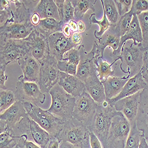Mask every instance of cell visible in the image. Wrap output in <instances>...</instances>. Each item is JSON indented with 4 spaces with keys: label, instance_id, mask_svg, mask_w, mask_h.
<instances>
[{
    "label": "cell",
    "instance_id": "6",
    "mask_svg": "<svg viewBox=\"0 0 148 148\" xmlns=\"http://www.w3.org/2000/svg\"><path fill=\"white\" fill-rule=\"evenodd\" d=\"M90 131L79 121L72 118L65 121L59 142H65L79 148H91Z\"/></svg>",
    "mask_w": 148,
    "mask_h": 148
},
{
    "label": "cell",
    "instance_id": "34",
    "mask_svg": "<svg viewBox=\"0 0 148 148\" xmlns=\"http://www.w3.org/2000/svg\"><path fill=\"white\" fill-rule=\"evenodd\" d=\"M18 138L15 136L12 129H7L0 134V148H15Z\"/></svg>",
    "mask_w": 148,
    "mask_h": 148
},
{
    "label": "cell",
    "instance_id": "28",
    "mask_svg": "<svg viewBox=\"0 0 148 148\" xmlns=\"http://www.w3.org/2000/svg\"><path fill=\"white\" fill-rule=\"evenodd\" d=\"M35 29L48 38L51 35L55 33L62 32V26L60 21L52 18H48L41 20L38 25L35 27Z\"/></svg>",
    "mask_w": 148,
    "mask_h": 148
},
{
    "label": "cell",
    "instance_id": "11",
    "mask_svg": "<svg viewBox=\"0 0 148 148\" xmlns=\"http://www.w3.org/2000/svg\"><path fill=\"white\" fill-rule=\"evenodd\" d=\"M14 91L17 101L23 103H31L39 105L43 104L46 100L45 94L41 91L38 84L24 81L23 75L18 77Z\"/></svg>",
    "mask_w": 148,
    "mask_h": 148
},
{
    "label": "cell",
    "instance_id": "24",
    "mask_svg": "<svg viewBox=\"0 0 148 148\" xmlns=\"http://www.w3.org/2000/svg\"><path fill=\"white\" fill-rule=\"evenodd\" d=\"M129 78L126 77H112L103 82L106 101L117 97L121 91Z\"/></svg>",
    "mask_w": 148,
    "mask_h": 148
},
{
    "label": "cell",
    "instance_id": "51",
    "mask_svg": "<svg viewBox=\"0 0 148 148\" xmlns=\"http://www.w3.org/2000/svg\"><path fill=\"white\" fill-rule=\"evenodd\" d=\"M10 1L9 0H1L0 1V10H7L10 8Z\"/></svg>",
    "mask_w": 148,
    "mask_h": 148
},
{
    "label": "cell",
    "instance_id": "54",
    "mask_svg": "<svg viewBox=\"0 0 148 148\" xmlns=\"http://www.w3.org/2000/svg\"><path fill=\"white\" fill-rule=\"evenodd\" d=\"M139 148H148V142L147 140L146 139V138L142 135L140 145Z\"/></svg>",
    "mask_w": 148,
    "mask_h": 148
},
{
    "label": "cell",
    "instance_id": "55",
    "mask_svg": "<svg viewBox=\"0 0 148 148\" xmlns=\"http://www.w3.org/2000/svg\"><path fill=\"white\" fill-rule=\"evenodd\" d=\"M59 148H79V147L74 146L73 145H72L71 143H68V142H61L60 143Z\"/></svg>",
    "mask_w": 148,
    "mask_h": 148
},
{
    "label": "cell",
    "instance_id": "39",
    "mask_svg": "<svg viewBox=\"0 0 148 148\" xmlns=\"http://www.w3.org/2000/svg\"><path fill=\"white\" fill-rule=\"evenodd\" d=\"M58 66L60 72L73 76L77 75L78 66L69 63L68 61L65 60L64 59L62 60L58 61Z\"/></svg>",
    "mask_w": 148,
    "mask_h": 148
},
{
    "label": "cell",
    "instance_id": "57",
    "mask_svg": "<svg viewBox=\"0 0 148 148\" xmlns=\"http://www.w3.org/2000/svg\"><path fill=\"white\" fill-rule=\"evenodd\" d=\"M147 140V142H148V140Z\"/></svg>",
    "mask_w": 148,
    "mask_h": 148
},
{
    "label": "cell",
    "instance_id": "27",
    "mask_svg": "<svg viewBox=\"0 0 148 148\" xmlns=\"http://www.w3.org/2000/svg\"><path fill=\"white\" fill-rule=\"evenodd\" d=\"M60 17V23L63 26L69 21L74 20V8L72 0H54Z\"/></svg>",
    "mask_w": 148,
    "mask_h": 148
},
{
    "label": "cell",
    "instance_id": "44",
    "mask_svg": "<svg viewBox=\"0 0 148 148\" xmlns=\"http://www.w3.org/2000/svg\"><path fill=\"white\" fill-rule=\"evenodd\" d=\"M13 12L14 11L10 8L7 10H0V27L3 26L4 24L12 17Z\"/></svg>",
    "mask_w": 148,
    "mask_h": 148
},
{
    "label": "cell",
    "instance_id": "42",
    "mask_svg": "<svg viewBox=\"0 0 148 148\" xmlns=\"http://www.w3.org/2000/svg\"><path fill=\"white\" fill-rule=\"evenodd\" d=\"M17 145L20 148H42L34 142L29 140L27 135H23L18 138Z\"/></svg>",
    "mask_w": 148,
    "mask_h": 148
},
{
    "label": "cell",
    "instance_id": "38",
    "mask_svg": "<svg viewBox=\"0 0 148 148\" xmlns=\"http://www.w3.org/2000/svg\"><path fill=\"white\" fill-rule=\"evenodd\" d=\"M130 11L133 16H138L144 12L148 11L147 0H133Z\"/></svg>",
    "mask_w": 148,
    "mask_h": 148
},
{
    "label": "cell",
    "instance_id": "46",
    "mask_svg": "<svg viewBox=\"0 0 148 148\" xmlns=\"http://www.w3.org/2000/svg\"><path fill=\"white\" fill-rule=\"evenodd\" d=\"M90 142L91 148H103L100 140L92 132L90 133Z\"/></svg>",
    "mask_w": 148,
    "mask_h": 148
},
{
    "label": "cell",
    "instance_id": "19",
    "mask_svg": "<svg viewBox=\"0 0 148 148\" xmlns=\"http://www.w3.org/2000/svg\"><path fill=\"white\" fill-rule=\"evenodd\" d=\"M129 40H132L134 45L142 43L143 41L142 31L139 25L138 16L136 15L133 16L130 26L127 32L121 37L118 49L110 55L113 58V61L120 56L123 46Z\"/></svg>",
    "mask_w": 148,
    "mask_h": 148
},
{
    "label": "cell",
    "instance_id": "4",
    "mask_svg": "<svg viewBox=\"0 0 148 148\" xmlns=\"http://www.w3.org/2000/svg\"><path fill=\"white\" fill-rule=\"evenodd\" d=\"M117 111L106 101L97 106L92 125L88 127L99 139L103 148H107V139L113 116Z\"/></svg>",
    "mask_w": 148,
    "mask_h": 148
},
{
    "label": "cell",
    "instance_id": "45",
    "mask_svg": "<svg viewBox=\"0 0 148 148\" xmlns=\"http://www.w3.org/2000/svg\"><path fill=\"white\" fill-rule=\"evenodd\" d=\"M7 66L5 65H0V90H7L5 83L7 80L8 77L5 75V72Z\"/></svg>",
    "mask_w": 148,
    "mask_h": 148
},
{
    "label": "cell",
    "instance_id": "3",
    "mask_svg": "<svg viewBox=\"0 0 148 148\" xmlns=\"http://www.w3.org/2000/svg\"><path fill=\"white\" fill-rule=\"evenodd\" d=\"M142 43L134 45L132 42L129 45L127 42L123 46L120 56L114 61H121L120 68L123 72L126 68V74L129 78L140 72L143 62V55L146 50Z\"/></svg>",
    "mask_w": 148,
    "mask_h": 148
},
{
    "label": "cell",
    "instance_id": "29",
    "mask_svg": "<svg viewBox=\"0 0 148 148\" xmlns=\"http://www.w3.org/2000/svg\"><path fill=\"white\" fill-rule=\"evenodd\" d=\"M97 1V0H72L74 8V20L77 22L82 20L89 10L94 12Z\"/></svg>",
    "mask_w": 148,
    "mask_h": 148
},
{
    "label": "cell",
    "instance_id": "9",
    "mask_svg": "<svg viewBox=\"0 0 148 148\" xmlns=\"http://www.w3.org/2000/svg\"><path fill=\"white\" fill-rule=\"evenodd\" d=\"M58 60L49 55L40 64L38 85L41 91L49 93L58 84L60 71L58 66Z\"/></svg>",
    "mask_w": 148,
    "mask_h": 148
},
{
    "label": "cell",
    "instance_id": "53",
    "mask_svg": "<svg viewBox=\"0 0 148 148\" xmlns=\"http://www.w3.org/2000/svg\"><path fill=\"white\" fill-rule=\"evenodd\" d=\"M78 23V32L79 33H83L85 29H86V26H85V24L84 23V22L82 20L79 21L78 22H77Z\"/></svg>",
    "mask_w": 148,
    "mask_h": 148
},
{
    "label": "cell",
    "instance_id": "26",
    "mask_svg": "<svg viewBox=\"0 0 148 148\" xmlns=\"http://www.w3.org/2000/svg\"><path fill=\"white\" fill-rule=\"evenodd\" d=\"M34 12L39 14L41 20L52 18L60 21L58 8L54 0H40Z\"/></svg>",
    "mask_w": 148,
    "mask_h": 148
},
{
    "label": "cell",
    "instance_id": "14",
    "mask_svg": "<svg viewBox=\"0 0 148 148\" xmlns=\"http://www.w3.org/2000/svg\"><path fill=\"white\" fill-rule=\"evenodd\" d=\"M28 116L23 103L17 101L0 114V133L13 129L24 117Z\"/></svg>",
    "mask_w": 148,
    "mask_h": 148
},
{
    "label": "cell",
    "instance_id": "23",
    "mask_svg": "<svg viewBox=\"0 0 148 148\" xmlns=\"http://www.w3.org/2000/svg\"><path fill=\"white\" fill-rule=\"evenodd\" d=\"M85 90L98 104L106 101L104 88L102 82L98 78L97 73H95L84 82Z\"/></svg>",
    "mask_w": 148,
    "mask_h": 148
},
{
    "label": "cell",
    "instance_id": "32",
    "mask_svg": "<svg viewBox=\"0 0 148 148\" xmlns=\"http://www.w3.org/2000/svg\"><path fill=\"white\" fill-rule=\"evenodd\" d=\"M17 101L14 90H0V112L1 113L10 108Z\"/></svg>",
    "mask_w": 148,
    "mask_h": 148
},
{
    "label": "cell",
    "instance_id": "48",
    "mask_svg": "<svg viewBox=\"0 0 148 148\" xmlns=\"http://www.w3.org/2000/svg\"><path fill=\"white\" fill-rule=\"evenodd\" d=\"M30 21L32 23L33 25L36 27L38 25L39 23L41 21V18L39 14L38 13H36V12H34V13L32 14L30 18Z\"/></svg>",
    "mask_w": 148,
    "mask_h": 148
},
{
    "label": "cell",
    "instance_id": "52",
    "mask_svg": "<svg viewBox=\"0 0 148 148\" xmlns=\"http://www.w3.org/2000/svg\"><path fill=\"white\" fill-rule=\"evenodd\" d=\"M60 142L56 139H52L49 142L47 148H59Z\"/></svg>",
    "mask_w": 148,
    "mask_h": 148
},
{
    "label": "cell",
    "instance_id": "1",
    "mask_svg": "<svg viewBox=\"0 0 148 148\" xmlns=\"http://www.w3.org/2000/svg\"><path fill=\"white\" fill-rule=\"evenodd\" d=\"M31 17L22 12H13L12 17L0 27V44L10 39H24L27 38L34 30Z\"/></svg>",
    "mask_w": 148,
    "mask_h": 148
},
{
    "label": "cell",
    "instance_id": "2",
    "mask_svg": "<svg viewBox=\"0 0 148 148\" xmlns=\"http://www.w3.org/2000/svg\"><path fill=\"white\" fill-rule=\"evenodd\" d=\"M28 116L47 131L52 139L59 141L60 134L63 129L65 121L55 116L47 110H43L38 105L31 103H23Z\"/></svg>",
    "mask_w": 148,
    "mask_h": 148
},
{
    "label": "cell",
    "instance_id": "43",
    "mask_svg": "<svg viewBox=\"0 0 148 148\" xmlns=\"http://www.w3.org/2000/svg\"><path fill=\"white\" fill-rule=\"evenodd\" d=\"M140 72L143 79L148 85V48L144 53L143 66Z\"/></svg>",
    "mask_w": 148,
    "mask_h": 148
},
{
    "label": "cell",
    "instance_id": "18",
    "mask_svg": "<svg viewBox=\"0 0 148 148\" xmlns=\"http://www.w3.org/2000/svg\"><path fill=\"white\" fill-rule=\"evenodd\" d=\"M18 64L23 73V80L38 84L40 64L30 53H27L18 60Z\"/></svg>",
    "mask_w": 148,
    "mask_h": 148
},
{
    "label": "cell",
    "instance_id": "49",
    "mask_svg": "<svg viewBox=\"0 0 148 148\" xmlns=\"http://www.w3.org/2000/svg\"><path fill=\"white\" fill-rule=\"evenodd\" d=\"M68 26L72 32V33H76L78 32V23L77 21H75L74 20H71L68 23Z\"/></svg>",
    "mask_w": 148,
    "mask_h": 148
},
{
    "label": "cell",
    "instance_id": "7",
    "mask_svg": "<svg viewBox=\"0 0 148 148\" xmlns=\"http://www.w3.org/2000/svg\"><path fill=\"white\" fill-rule=\"evenodd\" d=\"M130 130V123L121 112H117L112 119L107 148H125Z\"/></svg>",
    "mask_w": 148,
    "mask_h": 148
},
{
    "label": "cell",
    "instance_id": "37",
    "mask_svg": "<svg viewBox=\"0 0 148 148\" xmlns=\"http://www.w3.org/2000/svg\"><path fill=\"white\" fill-rule=\"evenodd\" d=\"M133 17V13L129 11L127 13L120 17L118 23L116 25V28L121 34V36H123L127 32L130 26Z\"/></svg>",
    "mask_w": 148,
    "mask_h": 148
},
{
    "label": "cell",
    "instance_id": "15",
    "mask_svg": "<svg viewBox=\"0 0 148 148\" xmlns=\"http://www.w3.org/2000/svg\"><path fill=\"white\" fill-rule=\"evenodd\" d=\"M48 42L50 55L58 61L64 59V55L65 53L75 48L71 38H66L62 32H57L51 35L48 38Z\"/></svg>",
    "mask_w": 148,
    "mask_h": 148
},
{
    "label": "cell",
    "instance_id": "31",
    "mask_svg": "<svg viewBox=\"0 0 148 148\" xmlns=\"http://www.w3.org/2000/svg\"><path fill=\"white\" fill-rule=\"evenodd\" d=\"M115 62L110 64L107 61L101 58L98 62V65L97 66L96 71L97 73V76L101 81V82L105 81L107 79L110 77H114V73L116 68L112 69V66L115 64Z\"/></svg>",
    "mask_w": 148,
    "mask_h": 148
},
{
    "label": "cell",
    "instance_id": "25",
    "mask_svg": "<svg viewBox=\"0 0 148 148\" xmlns=\"http://www.w3.org/2000/svg\"><path fill=\"white\" fill-rule=\"evenodd\" d=\"M29 139L42 148H47L48 145L52 138L47 131L30 118Z\"/></svg>",
    "mask_w": 148,
    "mask_h": 148
},
{
    "label": "cell",
    "instance_id": "30",
    "mask_svg": "<svg viewBox=\"0 0 148 148\" xmlns=\"http://www.w3.org/2000/svg\"><path fill=\"white\" fill-rule=\"evenodd\" d=\"M103 11L111 26H116L120 19V16L113 0H101Z\"/></svg>",
    "mask_w": 148,
    "mask_h": 148
},
{
    "label": "cell",
    "instance_id": "5",
    "mask_svg": "<svg viewBox=\"0 0 148 148\" xmlns=\"http://www.w3.org/2000/svg\"><path fill=\"white\" fill-rule=\"evenodd\" d=\"M49 93L51 96L52 101L48 112L65 121L73 118L76 98L67 93L58 84Z\"/></svg>",
    "mask_w": 148,
    "mask_h": 148
},
{
    "label": "cell",
    "instance_id": "41",
    "mask_svg": "<svg viewBox=\"0 0 148 148\" xmlns=\"http://www.w3.org/2000/svg\"><path fill=\"white\" fill-rule=\"evenodd\" d=\"M65 60L68 61L69 63L78 65L80 60V54L78 49L73 48L66 52V58Z\"/></svg>",
    "mask_w": 148,
    "mask_h": 148
},
{
    "label": "cell",
    "instance_id": "12",
    "mask_svg": "<svg viewBox=\"0 0 148 148\" xmlns=\"http://www.w3.org/2000/svg\"><path fill=\"white\" fill-rule=\"evenodd\" d=\"M29 53L24 39H10L0 44V65L14 64Z\"/></svg>",
    "mask_w": 148,
    "mask_h": 148
},
{
    "label": "cell",
    "instance_id": "40",
    "mask_svg": "<svg viewBox=\"0 0 148 148\" xmlns=\"http://www.w3.org/2000/svg\"><path fill=\"white\" fill-rule=\"evenodd\" d=\"M117 7L120 17L124 16L130 11L132 7V0H115L114 1Z\"/></svg>",
    "mask_w": 148,
    "mask_h": 148
},
{
    "label": "cell",
    "instance_id": "17",
    "mask_svg": "<svg viewBox=\"0 0 148 148\" xmlns=\"http://www.w3.org/2000/svg\"><path fill=\"white\" fill-rule=\"evenodd\" d=\"M148 88V85L143 79L141 72L129 78L121 92L116 97L107 100L110 106L114 107L115 103L123 98L130 96Z\"/></svg>",
    "mask_w": 148,
    "mask_h": 148
},
{
    "label": "cell",
    "instance_id": "50",
    "mask_svg": "<svg viewBox=\"0 0 148 148\" xmlns=\"http://www.w3.org/2000/svg\"><path fill=\"white\" fill-rule=\"evenodd\" d=\"M62 32L63 33V34L66 37V38H70L72 34V33L68 26V23L65 24V25L63 26Z\"/></svg>",
    "mask_w": 148,
    "mask_h": 148
},
{
    "label": "cell",
    "instance_id": "47",
    "mask_svg": "<svg viewBox=\"0 0 148 148\" xmlns=\"http://www.w3.org/2000/svg\"><path fill=\"white\" fill-rule=\"evenodd\" d=\"M71 41L73 43V45L76 47L78 46H80L82 45V34L79 32H76L72 33L71 37Z\"/></svg>",
    "mask_w": 148,
    "mask_h": 148
},
{
    "label": "cell",
    "instance_id": "36",
    "mask_svg": "<svg viewBox=\"0 0 148 148\" xmlns=\"http://www.w3.org/2000/svg\"><path fill=\"white\" fill-rule=\"evenodd\" d=\"M141 29L143 41L142 45L144 48H148V11L137 16Z\"/></svg>",
    "mask_w": 148,
    "mask_h": 148
},
{
    "label": "cell",
    "instance_id": "21",
    "mask_svg": "<svg viewBox=\"0 0 148 148\" xmlns=\"http://www.w3.org/2000/svg\"><path fill=\"white\" fill-rule=\"evenodd\" d=\"M58 84L67 93L73 97L80 96L85 90V84L77 76H73L64 72H60Z\"/></svg>",
    "mask_w": 148,
    "mask_h": 148
},
{
    "label": "cell",
    "instance_id": "10",
    "mask_svg": "<svg viewBox=\"0 0 148 148\" xmlns=\"http://www.w3.org/2000/svg\"><path fill=\"white\" fill-rule=\"evenodd\" d=\"M98 104L86 92L76 97L73 118L79 121L87 127H90L94 120Z\"/></svg>",
    "mask_w": 148,
    "mask_h": 148
},
{
    "label": "cell",
    "instance_id": "8",
    "mask_svg": "<svg viewBox=\"0 0 148 148\" xmlns=\"http://www.w3.org/2000/svg\"><path fill=\"white\" fill-rule=\"evenodd\" d=\"M78 49L80 54V60L76 76L84 82L90 76L97 73L96 68L101 56L96 42H94L92 50L90 52L85 51L82 44Z\"/></svg>",
    "mask_w": 148,
    "mask_h": 148
},
{
    "label": "cell",
    "instance_id": "56",
    "mask_svg": "<svg viewBox=\"0 0 148 148\" xmlns=\"http://www.w3.org/2000/svg\"><path fill=\"white\" fill-rule=\"evenodd\" d=\"M15 148H20V147L18 146V145H17V146H16V147Z\"/></svg>",
    "mask_w": 148,
    "mask_h": 148
},
{
    "label": "cell",
    "instance_id": "22",
    "mask_svg": "<svg viewBox=\"0 0 148 148\" xmlns=\"http://www.w3.org/2000/svg\"><path fill=\"white\" fill-rule=\"evenodd\" d=\"M121 37V34L116 28V26H111L100 38L97 39L98 41L97 47L102 58H104V52L107 47H112L113 52L117 50Z\"/></svg>",
    "mask_w": 148,
    "mask_h": 148
},
{
    "label": "cell",
    "instance_id": "16",
    "mask_svg": "<svg viewBox=\"0 0 148 148\" xmlns=\"http://www.w3.org/2000/svg\"><path fill=\"white\" fill-rule=\"evenodd\" d=\"M140 91L122 98L114 105L116 110L124 115L131 125L136 122L139 109Z\"/></svg>",
    "mask_w": 148,
    "mask_h": 148
},
{
    "label": "cell",
    "instance_id": "33",
    "mask_svg": "<svg viewBox=\"0 0 148 148\" xmlns=\"http://www.w3.org/2000/svg\"><path fill=\"white\" fill-rule=\"evenodd\" d=\"M142 135L136 122H134L131 125V130L126 142L125 148H139Z\"/></svg>",
    "mask_w": 148,
    "mask_h": 148
},
{
    "label": "cell",
    "instance_id": "20",
    "mask_svg": "<svg viewBox=\"0 0 148 148\" xmlns=\"http://www.w3.org/2000/svg\"><path fill=\"white\" fill-rule=\"evenodd\" d=\"M136 124L142 134L148 140V88L140 91Z\"/></svg>",
    "mask_w": 148,
    "mask_h": 148
},
{
    "label": "cell",
    "instance_id": "35",
    "mask_svg": "<svg viewBox=\"0 0 148 148\" xmlns=\"http://www.w3.org/2000/svg\"><path fill=\"white\" fill-rule=\"evenodd\" d=\"M89 21L91 24H97L100 27V30H95L94 33V35L95 38L98 39L108 30V29L111 26V24L109 23L108 20L107 18L106 14L103 11V17L101 20L99 21L97 20L95 17V14L94 13L91 14V15L89 17Z\"/></svg>",
    "mask_w": 148,
    "mask_h": 148
},
{
    "label": "cell",
    "instance_id": "13",
    "mask_svg": "<svg viewBox=\"0 0 148 148\" xmlns=\"http://www.w3.org/2000/svg\"><path fill=\"white\" fill-rule=\"evenodd\" d=\"M24 39L28 47L29 53L40 64L50 55L48 38L36 29L27 38Z\"/></svg>",
    "mask_w": 148,
    "mask_h": 148
}]
</instances>
